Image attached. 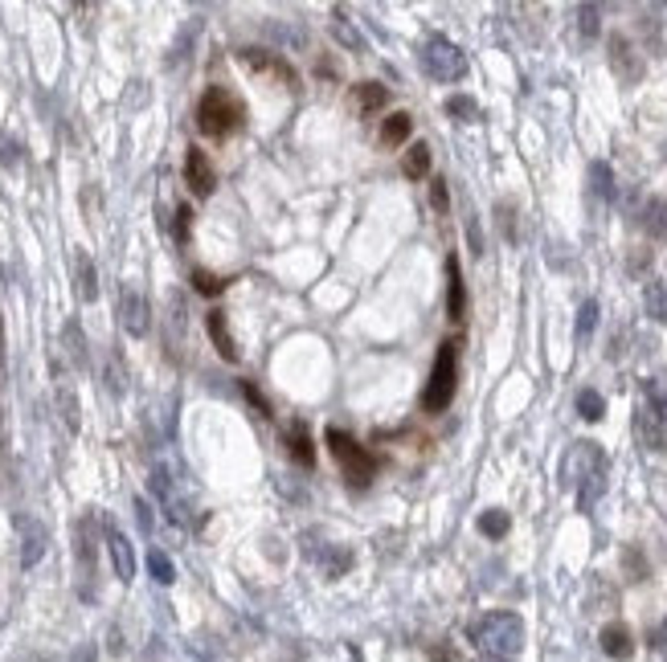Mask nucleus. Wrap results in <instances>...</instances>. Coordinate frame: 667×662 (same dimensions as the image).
Returning a JSON list of instances; mask_svg holds the SVG:
<instances>
[{
  "instance_id": "f257e3e1",
  "label": "nucleus",
  "mask_w": 667,
  "mask_h": 662,
  "mask_svg": "<svg viewBox=\"0 0 667 662\" xmlns=\"http://www.w3.org/2000/svg\"><path fill=\"white\" fill-rule=\"evenodd\" d=\"M606 478H610V462L598 441H573L565 458H561V486H570L578 494V512H594L598 499L606 494Z\"/></svg>"
},
{
  "instance_id": "f03ea898",
  "label": "nucleus",
  "mask_w": 667,
  "mask_h": 662,
  "mask_svg": "<svg viewBox=\"0 0 667 662\" xmlns=\"http://www.w3.org/2000/svg\"><path fill=\"white\" fill-rule=\"evenodd\" d=\"M242 123H246V106H242V98L233 95L230 86L205 90L201 103H196V127H201V135H209V140H230V135L242 131Z\"/></svg>"
},
{
  "instance_id": "7ed1b4c3",
  "label": "nucleus",
  "mask_w": 667,
  "mask_h": 662,
  "mask_svg": "<svg viewBox=\"0 0 667 662\" xmlns=\"http://www.w3.org/2000/svg\"><path fill=\"white\" fill-rule=\"evenodd\" d=\"M467 638H471L480 650H488L491 658H512L516 650H525V621H520V613L496 610V613L475 618Z\"/></svg>"
},
{
  "instance_id": "20e7f679",
  "label": "nucleus",
  "mask_w": 667,
  "mask_h": 662,
  "mask_svg": "<svg viewBox=\"0 0 667 662\" xmlns=\"http://www.w3.org/2000/svg\"><path fill=\"white\" fill-rule=\"evenodd\" d=\"M635 430H639V441L647 446L651 454L667 450V376H647V380H643Z\"/></svg>"
},
{
  "instance_id": "39448f33",
  "label": "nucleus",
  "mask_w": 667,
  "mask_h": 662,
  "mask_svg": "<svg viewBox=\"0 0 667 662\" xmlns=\"http://www.w3.org/2000/svg\"><path fill=\"white\" fill-rule=\"evenodd\" d=\"M454 385H459V344L446 340L434 356L426 389H422V409L426 413H446V405L454 401Z\"/></svg>"
},
{
  "instance_id": "423d86ee",
  "label": "nucleus",
  "mask_w": 667,
  "mask_h": 662,
  "mask_svg": "<svg viewBox=\"0 0 667 662\" xmlns=\"http://www.w3.org/2000/svg\"><path fill=\"white\" fill-rule=\"evenodd\" d=\"M418 66H422V74L434 78V82H459L467 74L463 50H459L451 37H443V33L426 37V45H422V53H418Z\"/></svg>"
},
{
  "instance_id": "0eeeda50",
  "label": "nucleus",
  "mask_w": 667,
  "mask_h": 662,
  "mask_svg": "<svg viewBox=\"0 0 667 662\" xmlns=\"http://www.w3.org/2000/svg\"><path fill=\"white\" fill-rule=\"evenodd\" d=\"M324 441H328V450H332V458L340 462V470H344L348 478H352L356 486H365L369 478L377 475V458L373 454L361 446L356 438H348L340 425H328V433H324Z\"/></svg>"
},
{
  "instance_id": "6e6552de",
  "label": "nucleus",
  "mask_w": 667,
  "mask_h": 662,
  "mask_svg": "<svg viewBox=\"0 0 667 662\" xmlns=\"http://www.w3.org/2000/svg\"><path fill=\"white\" fill-rule=\"evenodd\" d=\"M74 560H78L82 601H95V515H82L74 523Z\"/></svg>"
},
{
  "instance_id": "1a4fd4ad",
  "label": "nucleus",
  "mask_w": 667,
  "mask_h": 662,
  "mask_svg": "<svg viewBox=\"0 0 667 662\" xmlns=\"http://www.w3.org/2000/svg\"><path fill=\"white\" fill-rule=\"evenodd\" d=\"M13 528H17V536H21V565L33 568L37 560L45 557V548H50V531H45V523L29 512L13 515Z\"/></svg>"
},
{
  "instance_id": "9d476101",
  "label": "nucleus",
  "mask_w": 667,
  "mask_h": 662,
  "mask_svg": "<svg viewBox=\"0 0 667 662\" xmlns=\"http://www.w3.org/2000/svg\"><path fill=\"white\" fill-rule=\"evenodd\" d=\"M119 323H123V331L127 336H148V327H151V307H148V299H143L135 286H123L119 291Z\"/></svg>"
},
{
  "instance_id": "9b49d317",
  "label": "nucleus",
  "mask_w": 667,
  "mask_h": 662,
  "mask_svg": "<svg viewBox=\"0 0 667 662\" xmlns=\"http://www.w3.org/2000/svg\"><path fill=\"white\" fill-rule=\"evenodd\" d=\"M151 494L164 503V512H169V520L172 523H188V503L177 494V478H172V470L169 467H151Z\"/></svg>"
},
{
  "instance_id": "f8f14e48",
  "label": "nucleus",
  "mask_w": 667,
  "mask_h": 662,
  "mask_svg": "<svg viewBox=\"0 0 667 662\" xmlns=\"http://www.w3.org/2000/svg\"><path fill=\"white\" fill-rule=\"evenodd\" d=\"M303 552H307V560H315V565L324 568V576L328 581H336V576H344L348 568H352V552L348 548H336V544H320V540H303Z\"/></svg>"
},
{
  "instance_id": "ddd939ff",
  "label": "nucleus",
  "mask_w": 667,
  "mask_h": 662,
  "mask_svg": "<svg viewBox=\"0 0 667 662\" xmlns=\"http://www.w3.org/2000/svg\"><path fill=\"white\" fill-rule=\"evenodd\" d=\"M103 536H107V552H111V565H115L119 585H132V581H135V552H132V540H127L123 531L115 528V523H107V528H103Z\"/></svg>"
},
{
  "instance_id": "4468645a",
  "label": "nucleus",
  "mask_w": 667,
  "mask_h": 662,
  "mask_svg": "<svg viewBox=\"0 0 667 662\" xmlns=\"http://www.w3.org/2000/svg\"><path fill=\"white\" fill-rule=\"evenodd\" d=\"M238 62L246 66V70L254 74H270V78L287 82V86H295V70L279 58V53H267V50H238Z\"/></svg>"
},
{
  "instance_id": "2eb2a0df",
  "label": "nucleus",
  "mask_w": 667,
  "mask_h": 662,
  "mask_svg": "<svg viewBox=\"0 0 667 662\" xmlns=\"http://www.w3.org/2000/svg\"><path fill=\"white\" fill-rule=\"evenodd\" d=\"M185 185L193 188L196 196H209V193H214V185H217L214 164H209V156H205L201 148H188L185 151Z\"/></svg>"
},
{
  "instance_id": "dca6fc26",
  "label": "nucleus",
  "mask_w": 667,
  "mask_h": 662,
  "mask_svg": "<svg viewBox=\"0 0 667 662\" xmlns=\"http://www.w3.org/2000/svg\"><path fill=\"white\" fill-rule=\"evenodd\" d=\"M610 66H614V74H618L623 82H639L643 78V62L635 58V45L626 41L623 33L610 37Z\"/></svg>"
},
{
  "instance_id": "f3484780",
  "label": "nucleus",
  "mask_w": 667,
  "mask_h": 662,
  "mask_svg": "<svg viewBox=\"0 0 667 662\" xmlns=\"http://www.w3.org/2000/svg\"><path fill=\"white\" fill-rule=\"evenodd\" d=\"M74 291H78L82 303H95L98 299V278H95V262H90L87 249L74 254Z\"/></svg>"
},
{
  "instance_id": "a211bd4d",
  "label": "nucleus",
  "mask_w": 667,
  "mask_h": 662,
  "mask_svg": "<svg viewBox=\"0 0 667 662\" xmlns=\"http://www.w3.org/2000/svg\"><path fill=\"white\" fill-rule=\"evenodd\" d=\"M598 642H602V650L610 654L614 662H626V658L635 654V638H631V630L618 626V621H610V626L602 630V638H598Z\"/></svg>"
},
{
  "instance_id": "6ab92c4d",
  "label": "nucleus",
  "mask_w": 667,
  "mask_h": 662,
  "mask_svg": "<svg viewBox=\"0 0 667 662\" xmlns=\"http://www.w3.org/2000/svg\"><path fill=\"white\" fill-rule=\"evenodd\" d=\"M205 327H209V340L217 344V352H222V360H238V344H233L230 336V323H225V311H209L205 315Z\"/></svg>"
},
{
  "instance_id": "aec40b11",
  "label": "nucleus",
  "mask_w": 667,
  "mask_h": 662,
  "mask_svg": "<svg viewBox=\"0 0 667 662\" xmlns=\"http://www.w3.org/2000/svg\"><path fill=\"white\" fill-rule=\"evenodd\" d=\"M639 225H643V233H647V238H667V201H663V196H651V201H643Z\"/></svg>"
},
{
  "instance_id": "412c9836",
  "label": "nucleus",
  "mask_w": 667,
  "mask_h": 662,
  "mask_svg": "<svg viewBox=\"0 0 667 662\" xmlns=\"http://www.w3.org/2000/svg\"><path fill=\"white\" fill-rule=\"evenodd\" d=\"M446 274H451V303H446V315L454 319V323H459V319L467 315V286H463V274H459V258H451V262H446Z\"/></svg>"
},
{
  "instance_id": "4be33fe9",
  "label": "nucleus",
  "mask_w": 667,
  "mask_h": 662,
  "mask_svg": "<svg viewBox=\"0 0 667 662\" xmlns=\"http://www.w3.org/2000/svg\"><path fill=\"white\" fill-rule=\"evenodd\" d=\"M643 307H647V315L655 319V323L667 327V283L663 278H651L647 291H643Z\"/></svg>"
},
{
  "instance_id": "5701e85b",
  "label": "nucleus",
  "mask_w": 667,
  "mask_h": 662,
  "mask_svg": "<svg viewBox=\"0 0 667 662\" xmlns=\"http://www.w3.org/2000/svg\"><path fill=\"white\" fill-rule=\"evenodd\" d=\"M409 131H414V119H409L406 111H397V115H389L381 123V143L385 148H401V143L409 140Z\"/></svg>"
},
{
  "instance_id": "b1692460",
  "label": "nucleus",
  "mask_w": 667,
  "mask_h": 662,
  "mask_svg": "<svg viewBox=\"0 0 667 662\" xmlns=\"http://www.w3.org/2000/svg\"><path fill=\"white\" fill-rule=\"evenodd\" d=\"M58 409H62V422H66V430L70 433H78V397H74V389H70V380L66 376H58Z\"/></svg>"
},
{
  "instance_id": "393cba45",
  "label": "nucleus",
  "mask_w": 667,
  "mask_h": 662,
  "mask_svg": "<svg viewBox=\"0 0 667 662\" xmlns=\"http://www.w3.org/2000/svg\"><path fill=\"white\" fill-rule=\"evenodd\" d=\"M291 458L299 462V467H315V446H312V438H307V425L303 422L291 425Z\"/></svg>"
},
{
  "instance_id": "a878e982",
  "label": "nucleus",
  "mask_w": 667,
  "mask_h": 662,
  "mask_svg": "<svg viewBox=\"0 0 667 662\" xmlns=\"http://www.w3.org/2000/svg\"><path fill=\"white\" fill-rule=\"evenodd\" d=\"M589 188H594L598 201H614V172L606 159H594V164H589Z\"/></svg>"
},
{
  "instance_id": "bb28decb",
  "label": "nucleus",
  "mask_w": 667,
  "mask_h": 662,
  "mask_svg": "<svg viewBox=\"0 0 667 662\" xmlns=\"http://www.w3.org/2000/svg\"><path fill=\"white\" fill-rule=\"evenodd\" d=\"M401 172H406L409 180L430 177V148H426V143H414V148L406 151V159H401Z\"/></svg>"
},
{
  "instance_id": "cd10ccee",
  "label": "nucleus",
  "mask_w": 667,
  "mask_h": 662,
  "mask_svg": "<svg viewBox=\"0 0 667 662\" xmlns=\"http://www.w3.org/2000/svg\"><path fill=\"white\" fill-rule=\"evenodd\" d=\"M62 340H66V352H70L74 368H87V340H82L78 319H70V323L62 327Z\"/></svg>"
},
{
  "instance_id": "c85d7f7f",
  "label": "nucleus",
  "mask_w": 667,
  "mask_h": 662,
  "mask_svg": "<svg viewBox=\"0 0 667 662\" xmlns=\"http://www.w3.org/2000/svg\"><path fill=\"white\" fill-rule=\"evenodd\" d=\"M356 103H361V111L373 115V111H381V106L389 103V90H385L381 82H361V86H356Z\"/></svg>"
},
{
  "instance_id": "c756f323",
  "label": "nucleus",
  "mask_w": 667,
  "mask_h": 662,
  "mask_svg": "<svg viewBox=\"0 0 667 662\" xmlns=\"http://www.w3.org/2000/svg\"><path fill=\"white\" fill-rule=\"evenodd\" d=\"M148 573L156 576V585H172V581H177V568H172V560L164 557L160 548H148Z\"/></svg>"
},
{
  "instance_id": "7c9ffc66",
  "label": "nucleus",
  "mask_w": 667,
  "mask_h": 662,
  "mask_svg": "<svg viewBox=\"0 0 667 662\" xmlns=\"http://www.w3.org/2000/svg\"><path fill=\"white\" fill-rule=\"evenodd\" d=\"M578 413L586 417V422H602V413H606V401H602V393H594V389H581V393H578Z\"/></svg>"
},
{
  "instance_id": "2f4dec72",
  "label": "nucleus",
  "mask_w": 667,
  "mask_h": 662,
  "mask_svg": "<svg viewBox=\"0 0 667 662\" xmlns=\"http://www.w3.org/2000/svg\"><path fill=\"white\" fill-rule=\"evenodd\" d=\"M446 115L463 119V123H475V119H480V106H475V98H467V95H451L446 98Z\"/></svg>"
},
{
  "instance_id": "473e14b6",
  "label": "nucleus",
  "mask_w": 667,
  "mask_h": 662,
  "mask_svg": "<svg viewBox=\"0 0 667 662\" xmlns=\"http://www.w3.org/2000/svg\"><path fill=\"white\" fill-rule=\"evenodd\" d=\"M578 29H581V37L602 33V9L598 5H578Z\"/></svg>"
},
{
  "instance_id": "72a5a7b5",
  "label": "nucleus",
  "mask_w": 667,
  "mask_h": 662,
  "mask_svg": "<svg viewBox=\"0 0 667 662\" xmlns=\"http://www.w3.org/2000/svg\"><path fill=\"white\" fill-rule=\"evenodd\" d=\"M193 286H196V295L214 299V295H222L225 286H230V278H217V274H209V270H196L193 274Z\"/></svg>"
},
{
  "instance_id": "f704fd0d",
  "label": "nucleus",
  "mask_w": 667,
  "mask_h": 662,
  "mask_svg": "<svg viewBox=\"0 0 667 662\" xmlns=\"http://www.w3.org/2000/svg\"><path fill=\"white\" fill-rule=\"evenodd\" d=\"M507 528H512L507 512H483V515H480V531H483V536L499 540V536H507Z\"/></svg>"
},
{
  "instance_id": "c9c22d12",
  "label": "nucleus",
  "mask_w": 667,
  "mask_h": 662,
  "mask_svg": "<svg viewBox=\"0 0 667 662\" xmlns=\"http://www.w3.org/2000/svg\"><path fill=\"white\" fill-rule=\"evenodd\" d=\"M594 327H598V303L586 299L578 311V344H586V340L594 336Z\"/></svg>"
},
{
  "instance_id": "e433bc0d",
  "label": "nucleus",
  "mask_w": 667,
  "mask_h": 662,
  "mask_svg": "<svg viewBox=\"0 0 667 662\" xmlns=\"http://www.w3.org/2000/svg\"><path fill=\"white\" fill-rule=\"evenodd\" d=\"M336 37H340V45H352V50H365V37L356 33V25H352V21H344V13H336Z\"/></svg>"
},
{
  "instance_id": "4c0bfd02",
  "label": "nucleus",
  "mask_w": 667,
  "mask_h": 662,
  "mask_svg": "<svg viewBox=\"0 0 667 662\" xmlns=\"http://www.w3.org/2000/svg\"><path fill=\"white\" fill-rule=\"evenodd\" d=\"M188 230H193V209H188V204H177V221H172V233H177L180 246L188 241Z\"/></svg>"
},
{
  "instance_id": "58836bf2",
  "label": "nucleus",
  "mask_w": 667,
  "mask_h": 662,
  "mask_svg": "<svg viewBox=\"0 0 667 662\" xmlns=\"http://www.w3.org/2000/svg\"><path fill=\"white\" fill-rule=\"evenodd\" d=\"M430 204H434L438 213H446V209H451V193H446V180H443V177H434V180H430Z\"/></svg>"
},
{
  "instance_id": "ea45409f",
  "label": "nucleus",
  "mask_w": 667,
  "mask_h": 662,
  "mask_svg": "<svg viewBox=\"0 0 667 662\" xmlns=\"http://www.w3.org/2000/svg\"><path fill=\"white\" fill-rule=\"evenodd\" d=\"M270 29V37H279V41H287V45H295L299 50L307 37H303V29H291V25H267Z\"/></svg>"
},
{
  "instance_id": "a19ab883",
  "label": "nucleus",
  "mask_w": 667,
  "mask_h": 662,
  "mask_svg": "<svg viewBox=\"0 0 667 662\" xmlns=\"http://www.w3.org/2000/svg\"><path fill=\"white\" fill-rule=\"evenodd\" d=\"M103 376H107V393H115V397H119V393H123V368H119L115 356L107 360V372H103Z\"/></svg>"
},
{
  "instance_id": "79ce46f5",
  "label": "nucleus",
  "mask_w": 667,
  "mask_h": 662,
  "mask_svg": "<svg viewBox=\"0 0 667 662\" xmlns=\"http://www.w3.org/2000/svg\"><path fill=\"white\" fill-rule=\"evenodd\" d=\"M499 230H504L507 241H516V221H512V209H507V204H499Z\"/></svg>"
},
{
  "instance_id": "37998d69",
  "label": "nucleus",
  "mask_w": 667,
  "mask_h": 662,
  "mask_svg": "<svg viewBox=\"0 0 667 662\" xmlns=\"http://www.w3.org/2000/svg\"><path fill=\"white\" fill-rule=\"evenodd\" d=\"M651 646H655V650H659V654H663V658H667V618L659 621L655 630H651Z\"/></svg>"
},
{
  "instance_id": "c03bdc74",
  "label": "nucleus",
  "mask_w": 667,
  "mask_h": 662,
  "mask_svg": "<svg viewBox=\"0 0 667 662\" xmlns=\"http://www.w3.org/2000/svg\"><path fill=\"white\" fill-rule=\"evenodd\" d=\"M467 241H471V249L475 254H483V233H480V221H467Z\"/></svg>"
},
{
  "instance_id": "a18cd8bd",
  "label": "nucleus",
  "mask_w": 667,
  "mask_h": 662,
  "mask_svg": "<svg viewBox=\"0 0 667 662\" xmlns=\"http://www.w3.org/2000/svg\"><path fill=\"white\" fill-rule=\"evenodd\" d=\"M135 520H140L143 531H151V507L143 503V499H135Z\"/></svg>"
},
{
  "instance_id": "49530a36",
  "label": "nucleus",
  "mask_w": 667,
  "mask_h": 662,
  "mask_svg": "<svg viewBox=\"0 0 667 662\" xmlns=\"http://www.w3.org/2000/svg\"><path fill=\"white\" fill-rule=\"evenodd\" d=\"M0 159H5V164L13 168V164H17V143H9V140L0 143Z\"/></svg>"
},
{
  "instance_id": "de8ad7c7",
  "label": "nucleus",
  "mask_w": 667,
  "mask_h": 662,
  "mask_svg": "<svg viewBox=\"0 0 667 662\" xmlns=\"http://www.w3.org/2000/svg\"><path fill=\"white\" fill-rule=\"evenodd\" d=\"M430 658H434V662H459V658H454V654H451V650H443V646H438V650H434V654H430Z\"/></svg>"
},
{
  "instance_id": "09e8293b",
  "label": "nucleus",
  "mask_w": 667,
  "mask_h": 662,
  "mask_svg": "<svg viewBox=\"0 0 667 662\" xmlns=\"http://www.w3.org/2000/svg\"><path fill=\"white\" fill-rule=\"evenodd\" d=\"M475 662H512V658H491V654H483V658H475Z\"/></svg>"
},
{
  "instance_id": "8fccbe9b",
  "label": "nucleus",
  "mask_w": 667,
  "mask_h": 662,
  "mask_svg": "<svg viewBox=\"0 0 667 662\" xmlns=\"http://www.w3.org/2000/svg\"><path fill=\"white\" fill-rule=\"evenodd\" d=\"M352 662H361V654H356V650H352Z\"/></svg>"
}]
</instances>
